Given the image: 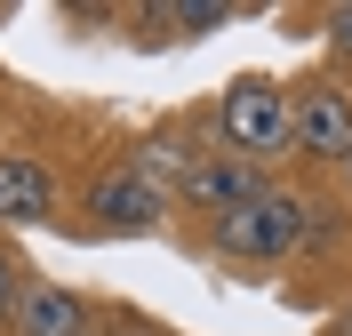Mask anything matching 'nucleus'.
Wrapping results in <instances>:
<instances>
[{
  "instance_id": "nucleus-1",
  "label": "nucleus",
  "mask_w": 352,
  "mask_h": 336,
  "mask_svg": "<svg viewBox=\"0 0 352 336\" xmlns=\"http://www.w3.org/2000/svg\"><path fill=\"white\" fill-rule=\"evenodd\" d=\"M217 128H224V144L248 153V160L288 153V144H296V96H288L280 80H264V72H241V80L224 89V104H217Z\"/></svg>"
},
{
  "instance_id": "nucleus-2",
  "label": "nucleus",
  "mask_w": 352,
  "mask_h": 336,
  "mask_svg": "<svg viewBox=\"0 0 352 336\" xmlns=\"http://www.w3.org/2000/svg\"><path fill=\"white\" fill-rule=\"evenodd\" d=\"M296 240H305V201H296V192H272V184L217 224V248L224 256H248V265H272V256H288Z\"/></svg>"
},
{
  "instance_id": "nucleus-3",
  "label": "nucleus",
  "mask_w": 352,
  "mask_h": 336,
  "mask_svg": "<svg viewBox=\"0 0 352 336\" xmlns=\"http://www.w3.org/2000/svg\"><path fill=\"white\" fill-rule=\"evenodd\" d=\"M264 192V160H248V153H208V160H192V168H184V184H176V201L184 208H200V216H232V208H248Z\"/></svg>"
},
{
  "instance_id": "nucleus-4",
  "label": "nucleus",
  "mask_w": 352,
  "mask_h": 336,
  "mask_svg": "<svg viewBox=\"0 0 352 336\" xmlns=\"http://www.w3.org/2000/svg\"><path fill=\"white\" fill-rule=\"evenodd\" d=\"M80 208H88V224H96V232H153V224L168 216V192H153L136 168H104V177L88 184Z\"/></svg>"
},
{
  "instance_id": "nucleus-5",
  "label": "nucleus",
  "mask_w": 352,
  "mask_h": 336,
  "mask_svg": "<svg viewBox=\"0 0 352 336\" xmlns=\"http://www.w3.org/2000/svg\"><path fill=\"white\" fill-rule=\"evenodd\" d=\"M296 153H312V160H344V168H352V96L336 89V80L296 89Z\"/></svg>"
},
{
  "instance_id": "nucleus-6",
  "label": "nucleus",
  "mask_w": 352,
  "mask_h": 336,
  "mask_svg": "<svg viewBox=\"0 0 352 336\" xmlns=\"http://www.w3.org/2000/svg\"><path fill=\"white\" fill-rule=\"evenodd\" d=\"M48 208H56V177H48V160L0 153V224H48Z\"/></svg>"
},
{
  "instance_id": "nucleus-7",
  "label": "nucleus",
  "mask_w": 352,
  "mask_h": 336,
  "mask_svg": "<svg viewBox=\"0 0 352 336\" xmlns=\"http://www.w3.org/2000/svg\"><path fill=\"white\" fill-rule=\"evenodd\" d=\"M8 328H16V336H88V304L72 289H56V280H24Z\"/></svg>"
},
{
  "instance_id": "nucleus-8",
  "label": "nucleus",
  "mask_w": 352,
  "mask_h": 336,
  "mask_svg": "<svg viewBox=\"0 0 352 336\" xmlns=\"http://www.w3.org/2000/svg\"><path fill=\"white\" fill-rule=\"evenodd\" d=\"M136 177L153 184V192H168V184H184V168H192V153H184V144H144V153L129 160Z\"/></svg>"
},
{
  "instance_id": "nucleus-9",
  "label": "nucleus",
  "mask_w": 352,
  "mask_h": 336,
  "mask_svg": "<svg viewBox=\"0 0 352 336\" xmlns=\"http://www.w3.org/2000/svg\"><path fill=\"white\" fill-rule=\"evenodd\" d=\"M160 24H184V32H217V24H232V0H184V8H160Z\"/></svg>"
},
{
  "instance_id": "nucleus-10",
  "label": "nucleus",
  "mask_w": 352,
  "mask_h": 336,
  "mask_svg": "<svg viewBox=\"0 0 352 336\" xmlns=\"http://www.w3.org/2000/svg\"><path fill=\"white\" fill-rule=\"evenodd\" d=\"M16 296H24V272H16L8 248H0V320H16Z\"/></svg>"
},
{
  "instance_id": "nucleus-11",
  "label": "nucleus",
  "mask_w": 352,
  "mask_h": 336,
  "mask_svg": "<svg viewBox=\"0 0 352 336\" xmlns=\"http://www.w3.org/2000/svg\"><path fill=\"white\" fill-rule=\"evenodd\" d=\"M329 48H336V56H352V8H329Z\"/></svg>"
},
{
  "instance_id": "nucleus-12",
  "label": "nucleus",
  "mask_w": 352,
  "mask_h": 336,
  "mask_svg": "<svg viewBox=\"0 0 352 336\" xmlns=\"http://www.w3.org/2000/svg\"><path fill=\"white\" fill-rule=\"evenodd\" d=\"M129 336H144V328H129Z\"/></svg>"
}]
</instances>
